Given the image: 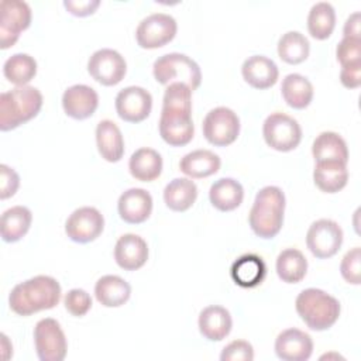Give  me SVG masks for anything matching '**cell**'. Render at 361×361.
Masks as SVG:
<instances>
[{
    "mask_svg": "<svg viewBox=\"0 0 361 361\" xmlns=\"http://www.w3.org/2000/svg\"><path fill=\"white\" fill-rule=\"evenodd\" d=\"M94 295L103 306L118 307L130 299L131 286L118 275H104L96 282Z\"/></svg>",
    "mask_w": 361,
    "mask_h": 361,
    "instance_id": "obj_25",
    "label": "cell"
},
{
    "mask_svg": "<svg viewBox=\"0 0 361 361\" xmlns=\"http://www.w3.org/2000/svg\"><path fill=\"white\" fill-rule=\"evenodd\" d=\"M0 48L7 49L14 45L20 32L31 23V8L21 0H3L0 3Z\"/></svg>",
    "mask_w": 361,
    "mask_h": 361,
    "instance_id": "obj_12",
    "label": "cell"
},
{
    "mask_svg": "<svg viewBox=\"0 0 361 361\" xmlns=\"http://www.w3.org/2000/svg\"><path fill=\"white\" fill-rule=\"evenodd\" d=\"M262 134L265 142L281 152L295 149L302 140L299 123L285 113L269 114L264 121Z\"/></svg>",
    "mask_w": 361,
    "mask_h": 361,
    "instance_id": "obj_7",
    "label": "cell"
},
{
    "mask_svg": "<svg viewBox=\"0 0 361 361\" xmlns=\"http://www.w3.org/2000/svg\"><path fill=\"white\" fill-rule=\"evenodd\" d=\"M117 210L121 220L126 223L140 224L145 221L152 212V197L145 189H127L118 197Z\"/></svg>",
    "mask_w": 361,
    "mask_h": 361,
    "instance_id": "obj_18",
    "label": "cell"
},
{
    "mask_svg": "<svg viewBox=\"0 0 361 361\" xmlns=\"http://www.w3.org/2000/svg\"><path fill=\"white\" fill-rule=\"evenodd\" d=\"M152 73L161 85L185 83L190 90H196L202 82V72L199 65L185 54L171 52L155 59Z\"/></svg>",
    "mask_w": 361,
    "mask_h": 361,
    "instance_id": "obj_6",
    "label": "cell"
},
{
    "mask_svg": "<svg viewBox=\"0 0 361 361\" xmlns=\"http://www.w3.org/2000/svg\"><path fill=\"white\" fill-rule=\"evenodd\" d=\"M3 73L11 83L24 86L31 79H34L37 73V62L31 55L18 52L6 59L3 65Z\"/></svg>",
    "mask_w": 361,
    "mask_h": 361,
    "instance_id": "obj_36",
    "label": "cell"
},
{
    "mask_svg": "<svg viewBox=\"0 0 361 361\" xmlns=\"http://www.w3.org/2000/svg\"><path fill=\"white\" fill-rule=\"evenodd\" d=\"M176 20L165 13H152L142 18L135 30V38L141 48L155 49L168 44L176 34Z\"/></svg>",
    "mask_w": 361,
    "mask_h": 361,
    "instance_id": "obj_10",
    "label": "cell"
},
{
    "mask_svg": "<svg viewBox=\"0 0 361 361\" xmlns=\"http://www.w3.org/2000/svg\"><path fill=\"white\" fill-rule=\"evenodd\" d=\"M300 319L309 329L323 331L330 329L340 316V302L327 292L317 288L303 289L295 302Z\"/></svg>",
    "mask_w": 361,
    "mask_h": 361,
    "instance_id": "obj_5",
    "label": "cell"
},
{
    "mask_svg": "<svg viewBox=\"0 0 361 361\" xmlns=\"http://www.w3.org/2000/svg\"><path fill=\"white\" fill-rule=\"evenodd\" d=\"M312 353V337L299 329H286L275 340V354L283 361H306Z\"/></svg>",
    "mask_w": 361,
    "mask_h": 361,
    "instance_id": "obj_16",
    "label": "cell"
},
{
    "mask_svg": "<svg viewBox=\"0 0 361 361\" xmlns=\"http://www.w3.org/2000/svg\"><path fill=\"white\" fill-rule=\"evenodd\" d=\"M199 331L209 341H220L231 331L233 320L230 312L223 306H207L199 314Z\"/></svg>",
    "mask_w": 361,
    "mask_h": 361,
    "instance_id": "obj_21",
    "label": "cell"
},
{
    "mask_svg": "<svg viewBox=\"0 0 361 361\" xmlns=\"http://www.w3.org/2000/svg\"><path fill=\"white\" fill-rule=\"evenodd\" d=\"M265 274V262L257 254H244L231 265V278L243 288H254L259 285L264 281Z\"/></svg>",
    "mask_w": 361,
    "mask_h": 361,
    "instance_id": "obj_24",
    "label": "cell"
},
{
    "mask_svg": "<svg viewBox=\"0 0 361 361\" xmlns=\"http://www.w3.org/2000/svg\"><path fill=\"white\" fill-rule=\"evenodd\" d=\"M202 128L204 138L210 144L226 147L237 140L240 133V118L231 109L219 106L206 114Z\"/></svg>",
    "mask_w": 361,
    "mask_h": 361,
    "instance_id": "obj_8",
    "label": "cell"
},
{
    "mask_svg": "<svg viewBox=\"0 0 361 361\" xmlns=\"http://www.w3.org/2000/svg\"><path fill=\"white\" fill-rule=\"evenodd\" d=\"M307 272V259L302 251L286 248L276 257V274L286 283L300 282Z\"/></svg>",
    "mask_w": 361,
    "mask_h": 361,
    "instance_id": "obj_33",
    "label": "cell"
},
{
    "mask_svg": "<svg viewBox=\"0 0 361 361\" xmlns=\"http://www.w3.org/2000/svg\"><path fill=\"white\" fill-rule=\"evenodd\" d=\"M285 195L278 186H264L258 190L248 221L252 231L261 238H274L282 228Z\"/></svg>",
    "mask_w": 361,
    "mask_h": 361,
    "instance_id": "obj_3",
    "label": "cell"
},
{
    "mask_svg": "<svg viewBox=\"0 0 361 361\" xmlns=\"http://www.w3.org/2000/svg\"><path fill=\"white\" fill-rule=\"evenodd\" d=\"M151 109L152 96L141 86H127L116 96V111L124 121L140 123L149 116Z\"/></svg>",
    "mask_w": 361,
    "mask_h": 361,
    "instance_id": "obj_15",
    "label": "cell"
},
{
    "mask_svg": "<svg viewBox=\"0 0 361 361\" xmlns=\"http://www.w3.org/2000/svg\"><path fill=\"white\" fill-rule=\"evenodd\" d=\"M244 197V189L241 183L233 178H220L217 179L209 190L210 203L221 210L230 212L237 209Z\"/></svg>",
    "mask_w": 361,
    "mask_h": 361,
    "instance_id": "obj_26",
    "label": "cell"
},
{
    "mask_svg": "<svg viewBox=\"0 0 361 361\" xmlns=\"http://www.w3.org/2000/svg\"><path fill=\"white\" fill-rule=\"evenodd\" d=\"M0 176H1V189H0V197L7 199L13 196L20 185V176L17 172L10 168L6 164L0 165Z\"/></svg>",
    "mask_w": 361,
    "mask_h": 361,
    "instance_id": "obj_41",
    "label": "cell"
},
{
    "mask_svg": "<svg viewBox=\"0 0 361 361\" xmlns=\"http://www.w3.org/2000/svg\"><path fill=\"white\" fill-rule=\"evenodd\" d=\"M63 6L66 10L78 17H85L93 14L94 10L100 6L99 0H65Z\"/></svg>",
    "mask_w": 361,
    "mask_h": 361,
    "instance_id": "obj_42",
    "label": "cell"
},
{
    "mask_svg": "<svg viewBox=\"0 0 361 361\" xmlns=\"http://www.w3.org/2000/svg\"><path fill=\"white\" fill-rule=\"evenodd\" d=\"M63 303H65V309L72 316L82 317V316H85L90 310V307H92V298H90V295L86 290L75 288V289H71L65 295Z\"/></svg>",
    "mask_w": 361,
    "mask_h": 361,
    "instance_id": "obj_38",
    "label": "cell"
},
{
    "mask_svg": "<svg viewBox=\"0 0 361 361\" xmlns=\"http://www.w3.org/2000/svg\"><path fill=\"white\" fill-rule=\"evenodd\" d=\"M89 75L104 86L120 83L127 72L126 59L120 52L110 48H102L92 54L87 61Z\"/></svg>",
    "mask_w": 361,
    "mask_h": 361,
    "instance_id": "obj_13",
    "label": "cell"
},
{
    "mask_svg": "<svg viewBox=\"0 0 361 361\" xmlns=\"http://www.w3.org/2000/svg\"><path fill=\"white\" fill-rule=\"evenodd\" d=\"M340 80L348 89L358 87L361 85V62L344 65L340 72Z\"/></svg>",
    "mask_w": 361,
    "mask_h": 361,
    "instance_id": "obj_43",
    "label": "cell"
},
{
    "mask_svg": "<svg viewBox=\"0 0 361 361\" xmlns=\"http://www.w3.org/2000/svg\"><path fill=\"white\" fill-rule=\"evenodd\" d=\"M254 358V348L245 340H234L227 344L221 354V361H252Z\"/></svg>",
    "mask_w": 361,
    "mask_h": 361,
    "instance_id": "obj_40",
    "label": "cell"
},
{
    "mask_svg": "<svg viewBox=\"0 0 361 361\" xmlns=\"http://www.w3.org/2000/svg\"><path fill=\"white\" fill-rule=\"evenodd\" d=\"M114 259L117 265L126 271L141 268L148 259V245L145 240L133 233L121 235L114 245Z\"/></svg>",
    "mask_w": 361,
    "mask_h": 361,
    "instance_id": "obj_19",
    "label": "cell"
},
{
    "mask_svg": "<svg viewBox=\"0 0 361 361\" xmlns=\"http://www.w3.org/2000/svg\"><path fill=\"white\" fill-rule=\"evenodd\" d=\"M195 133L192 120V90L185 83H171L164 93L159 134L172 147L186 145Z\"/></svg>",
    "mask_w": 361,
    "mask_h": 361,
    "instance_id": "obj_1",
    "label": "cell"
},
{
    "mask_svg": "<svg viewBox=\"0 0 361 361\" xmlns=\"http://www.w3.org/2000/svg\"><path fill=\"white\" fill-rule=\"evenodd\" d=\"M344 37L350 38H360L361 39V31H360V13L355 11L353 13L344 23L343 28Z\"/></svg>",
    "mask_w": 361,
    "mask_h": 361,
    "instance_id": "obj_44",
    "label": "cell"
},
{
    "mask_svg": "<svg viewBox=\"0 0 361 361\" xmlns=\"http://www.w3.org/2000/svg\"><path fill=\"white\" fill-rule=\"evenodd\" d=\"M104 228L103 214L92 206H83L71 213L65 223L66 235L75 243H90L96 240Z\"/></svg>",
    "mask_w": 361,
    "mask_h": 361,
    "instance_id": "obj_14",
    "label": "cell"
},
{
    "mask_svg": "<svg viewBox=\"0 0 361 361\" xmlns=\"http://www.w3.org/2000/svg\"><path fill=\"white\" fill-rule=\"evenodd\" d=\"M99 154L109 162H117L124 154V140L118 126L111 120H102L96 127Z\"/></svg>",
    "mask_w": 361,
    "mask_h": 361,
    "instance_id": "obj_23",
    "label": "cell"
},
{
    "mask_svg": "<svg viewBox=\"0 0 361 361\" xmlns=\"http://www.w3.org/2000/svg\"><path fill=\"white\" fill-rule=\"evenodd\" d=\"M42 107V94L34 86H16L0 94V130H13L34 118Z\"/></svg>",
    "mask_w": 361,
    "mask_h": 361,
    "instance_id": "obj_4",
    "label": "cell"
},
{
    "mask_svg": "<svg viewBox=\"0 0 361 361\" xmlns=\"http://www.w3.org/2000/svg\"><path fill=\"white\" fill-rule=\"evenodd\" d=\"M241 73L244 80L252 87L268 89L276 83L279 71L272 59L264 55H252L244 61Z\"/></svg>",
    "mask_w": 361,
    "mask_h": 361,
    "instance_id": "obj_20",
    "label": "cell"
},
{
    "mask_svg": "<svg viewBox=\"0 0 361 361\" xmlns=\"http://www.w3.org/2000/svg\"><path fill=\"white\" fill-rule=\"evenodd\" d=\"M61 285L49 275H37L17 283L10 295L8 305L20 316H30L39 310H48L58 305Z\"/></svg>",
    "mask_w": 361,
    "mask_h": 361,
    "instance_id": "obj_2",
    "label": "cell"
},
{
    "mask_svg": "<svg viewBox=\"0 0 361 361\" xmlns=\"http://www.w3.org/2000/svg\"><path fill=\"white\" fill-rule=\"evenodd\" d=\"M281 93L288 106L293 109H305L313 99V86L303 75L289 73L282 80Z\"/></svg>",
    "mask_w": 361,
    "mask_h": 361,
    "instance_id": "obj_32",
    "label": "cell"
},
{
    "mask_svg": "<svg viewBox=\"0 0 361 361\" xmlns=\"http://www.w3.org/2000/svg\"><path fill=\"white\" fill-rule=\"evenodd\" d=\"M306 244L316 258H330L343 244V230L334 220L319 219L310 224Z\"/></svg>",
    "mask_w": 361,
    "mask_h": 361,
    "instance_id": "obj_11",
    "label": "cell"
},
{
    "mask_svg": "<svg viewBox=\"0 0 361 361\" xmlns=\"http://www.w3.org/2000/svg\"><path fill=\"white\" fill-rule=\"evenodd\" d=\"M197 197V186L189 178H175L164 189V202L173 212L188 210Z\"/></svg>",
    "mask_w": 361,
    "mask_h": 361,
    "instance_id": "obj_30",
    "label": "cell"
},
{
    "mask_svg": "<svg viewBox=\"0 0 361 361\" xmlns=\"http://www.w3.org/2000/svg\"><path fill=\"white\" fill-rule=\"evenodd\" d=\"M32 220L31 210L25 206H13L3 212L0 221L1 238L6 243H16L21 240L30 230Z\"/></svg>",
    "mask_w": 361,
    "mask_h": 361,
    "instance_id": "obj_28",
    "label": "cell"
},
{
    "mask_svg": "<svg viewBox=\"0 0 361 361\" xmlns=\"http://www.w3.org/2000/svg\"><path fill=\"white\" fill-rule=\"evenodd\" d=\"M336 55L341 66L361 62V39L344 37L336 48Z\"/></svg>",
    "mask_w": 361,
    "mask_h": 361,
    "instance_id": "obj_39",
    "label": "cell"
},
{
    "mask_svg": "<svg viewBox=\"0 0 361 361\" xmlns=\"http://www.w3.org/2000/svg\"><path fill=\"white\" fill-rule=\"evenodd\" d=\"M310 44L299 31H288L278 41V55L286 63H300L309 56Z\"/></svg>",
    "mask_w": 361,
    "mask_h": 361,
    "instance_id": "obj_35",
    "label": "cell"
},
{
    "mask_svg": "<svg viewBox=\"0 0 361 361\" xmlns=\"http://www.w3.org/2000/svg\"><path fill=\"white\" fill-rule=\"evenodd\" d=\"M99 106L97 92L87 85L69 86L62 94V107L65 113L75 120L90 117Z\"/></svg>",
    "mask_w": 361,
    "mask_h": 361,
    "instance_id": "obj_17",
    "label": "cell"
},
{
    "mask_svg": "<svg viewBox=\"0 0 361 361\" xmlns=\"http://www.w3.org/2000/svg\"><path fill=\"white\" fill-rule=\"evenodd\" d=\"M128 169L135 179L151 182L162 172V158L152 148H138L130 157Z\"/></svg>",
    "mask_w": 361,
    "mask_h": 361,
    "instance_id": "obj_29",
    "label": "cell"
},
{
    "mask_svg": "<svg viewBox=\"0 0 361 361\" xmlns=\"http://www.w3.org/2000/svg\"><path fill=\"white\" fill-rule=\"evenodd\" d=\"M313 180L320 190L326 193H336L347 185V164L341 161H319L314 165Z\"/></svg>",
    "mask_w": 361,
    "mask_h": 361,
    "instance_id": "obj_22",
    "label": "cell"
},
{
    "mask_svg": "<svg viewBox=\"0 0 361 361\" xmlns=\"http://www.w3.org/2000/svg\"><path fill=\"white\" fill-rule=\"evenodd\" d=\"M336 25L334 7L327 1H319L312 6L307 16V30L316 39H326L331 35Z\"/></svg>",
    "mask_w": 361,
    "mask_h": 361,
    "instance_id": "obj_34",
    "label": "cell"
},
{
    "mask_svg": "<svg viewBox=\"0 0 361 361\" xmlns=\"http://www.w3.org/2000/svg\"><path fill=\"white\" fill-rule=\"evenodd\" d=\"M35 351L41 361H62L68 343L61 324L51 317L41 319L34 327Z\"/></svg>",
    "mask_w": 361,
    "mask_h": 361,
    "instance_id": "obj_9",
    "label": "cell"
},
{
    "mask_svg": "<svg viewBox=\"0 0 361 361\" xmlns=\"http://www.w3.org/2000/svg\"><path fill=\"white\" fill-rule=\"evenodd\" d=\"M312 154L319 161H341L348 162V148L341 135L334 131L320 133L312 145Z\"/></svg>",
    "mask_w": 361,
    "mask_h": 361,
    "instance_id": "obj_31",
    "label": "cell"
},
{
    "mask_svg": "<svg viewBox=\"0 0 361 361\" xmlns=\"http://www.w3.org/2000/svg\"><path fill=\"white\" fill-rule=\"evenodd\" d=\"M221 161L217 154L210 149H195L183 155L179 169L190 178H206L220 169Z\"/></svg>",
    "mask_w": 361,
    "mask_h": 361,
    "instance_id": "obj_27",
    "label": "cell"
},
{
    "mask_svg": "<svg viewBox=\"0 0 361 361\" xmlns=\"http://www.w3.org/2000/svg\"><path fill=\"white\" fill-rule=\"evenodd\" d=\"M360 261H361V251L360 247H354L345 252L340 264L341 276L353 285H360L361 281V271H360Z\"/></svg>",
    "mask_w": 361,
    "mask_h": 361,
    "instance_id": "obj_37",
    "label": "cell"
}]
</instances>
